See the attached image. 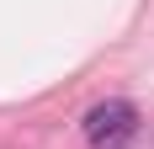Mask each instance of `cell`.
I'll return each mask as SVG.
<instances>
[{
  "label": "cell",
  "instance_id": "6da1fadb",
  "mask_svg": "<svg viewBox=\"0 0 154 149\" xmlns=\"http://www.w3.org/2000/svg\"><path fill=\"white\" fill-rule=\"evenodd\" d=\"M133 128H138V112H133V101H101L85 112V138H91L96 149H117L133 138Z\"/></svg>",
  "mask_w": 154,
  "mask_h": 149
}]
</instances>
